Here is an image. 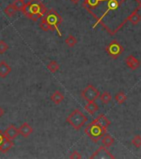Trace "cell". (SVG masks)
<instances>
[{"label": "cell", "instance_id": "1", "mask_svg": "<svg viewBox=\"0 0 141 159\" xmlns=\"http://www.w3.org/2000/svg\"><path fill=\"white\" fill-rule=\"evenodd\" d=\"M83 6L109 34H116L131 14L141 9L140 0H84Z\"/></svg>", "mask_w": 141, "mask_h": 159}, {"label": "cell", "instance_id": "2", "mask_svg": "<svg viewBox=\"0 0 141 159\" xmlns=\"http://www.w3.org/2000/svg\"><path fill=\"white\" fill-rule=\"evenodd\" d=\"M47 12L46 7L41 0H31L25 5L22 12L29 19L36 22Z\"/></svg>", "mask_w": 141, "mask_h": 159}, {"label": "cell", "instance_id": "3", "mask_svg": "<svg viewBox=\"0 0 141 159\" xmlns=\"http://www.w3.org/2000/svg\"><path fill=\"white\" fill-rule=\"evenodd\" d=\"M42 20L44 21L48 26L49 30L51 31H57L59 37H61V32L59 29V26L62 23V17L59 14V12L53 8L49 9L48 12H45V14L43 16Z\"/></svg>", "mask_w": 141, "mask_h": 159}, {"label": "cell", "instance_id": "4", "mask_svg": "<svg viewBox=\"0 0 141 159\" xmlns=\"http://www.w3.org/2000/svg\"><path fill=\"white\" fill-rule=\"evenodd\" d=\"M84 132L89 137V139L95 143L101 140L106 134V129H104L93 122H92L91 124H89L86 127V129H84Z\"/></svg>", "mask_w": 141, "mask_h": 159}, {"label": "cell", "instance_id": "5", "mask_svg": "<svg viewBox=\"0 0 141 159\" xmlns=\"http://www.w3.org/2000/svg\"><path fill=\"white\" fill-rule=\"evenodd\" d=\"M66 121L74 128L75 130H79L88 121V118L79 109H74L69 116Z\"/></svg>", "mask_w": 141, "mask_h": 159}, {"label": "cell", "instance_id": "6", "mask_svg": "<svg viewBox=\"0 0 141 159\" xmlns=\"http://www.w3.org/2000/svg\"><path fill=\"white\" fill-rule=\"evenodd\" d=\"M82 97L86 101L93 102L100 97V92L92 84H88L85 89L82 91Z\"/></svg>", "mask_w": 141, "mask_h": 159}, {"label": "cell", "instance_id": "7", "mask_svg": "<svg viewBox=\"0 0 141 159\" xmlns=\"http://www.w3.org/2000/svg\"><path fill=\"white\" fill-rule=\"evenodd\" d=\"M106 52L108 54V56H110L111 58L117 59L121 56V53L124 52V48L120 44V42L118 41L114 40L106 47Z\"/></svg>", "mask_w": 141, "mask_h": 159}, {"label": "cell", "instance_id": "8", "mask_svg": "<svg viewBox=\"0 0 141 159\" xmlns=\"http://www.w3.org/2000/svg\"><path fill=\"white\" fill-rule=\"evenodd\" d=\"M91 159H114L115 157L107 150L105 146L100 147L91 157Z\"/></svg>", "mask_w": 141, "mask_h": 159}, {"label": "cell", "instance_id": "9", "mask_svg": "<svg viewBox=\"0 0 141 159\" xmlns=\"http://www.w3.org/2000/svg\"><path fill=\"white\" fill-rule=\"evenodd\" d=\"M3 133H4L6 138L12 139V140L16 139L20 134L18 129L16 126H14V125H9Z\"/></svg>", "mask_w": 141, "mask_h": 159}, {"label": "cell", "instance_id": "10", "mask_svg": "<svg viewBox=\"0 0 141 159\" xmlns=\"http://www.w3.org/2000/svg\"><path fill=\"white\" fill-rule=\"evenodd\" d=\"M126 63L127 66L131 70H137L140 66V61L133 55H130L126 58Z\"/></svg>", "mask_w": 141, "mask_h": 159}, {"label": "cell", "instance_id": "11", "mask_svg": "<svg viewBox=\"0 0 141 159\" xmlns=\"http://www.w3.org/2000/svg\"><path fill=\"white\" fill-rule=\"evenodd\" d=\"M18 130H19V134L22 137H24V138H28L32 134V132H33V129H32V126L28 123H23L20 126Z\"/></svg>", "mask_w": 141, "mask_h": 159}, {"label": "cell", "instance_id": "12", "mask_svg": "<svg viewBox=\"0 0 141 159\" xmlns=\"http://www.w3.org/2000/svg\"><path fill=\"white\" fill-rule=\"evenodd\" d=\"M12 71V67L7 64L5 61H0V77L5 78Z\"/></svg>", "mask_w": 141, "mask_h": 159}, {"label": "cell", "instance_id": "13", "mask_svg": "<svg viewBox=\"0 0 141 159\" xmlns=\"http://www.w3.org/2000/svg\"><path fill=\"white\" fill-rule=\"evenodd\" d=\"M93 123H96L98 125H100L101 127L104 128V129H107L109 126H110V124H111V122L107 118H106L104 114H100L96 119H94Z\"/></svg>", "mask_w": 141, "mask_h": 159}, {"label": "cell", "instance_id": "14", "mask_svg": "<svg viewBox=\"0 0 141 159\" xmlns=\"http://www.w3.org/2000/svg\"><path fill=\"white\" fill-rule=\"evenodd\" d=\"M14 146V143L12 141V139H9L6 138L4 139V141L2 142V143L0 146V152L2 153H5L12 148V147Z\"/></svg>", "mask_w": 141, "mask_h": 159}, {"label": "cell", "instance_id": "15", "mask_svg": "<svg viewBox=\"0 0 141 159\" xmlns=\"http://www.w3.org/2000/svg\"><path fill=\"white\" fill-rule=\"evenodd\" d=\"M64 94L59 90H55V91L51 94L50 96V100H51L54 104H59L60 103L64 101Z\"/></svg>", "mask_w": 141, "mask_h": 159}, {"label": "cell", "instance_id": "16", "mask_svg": "<svg viewBox=\"0 0 141 159\" xmlns=\"http://www.w3.org/2000/svg\"><path fill=\"white\" fill-rule=\"evenodd\" d=\"M84 109L88 113H89L90 114H94L96 111H98L99 107L98 105L95 103V101L93 102H88V104L85 105Z\"/></svg>", "mask_w": 141, "mask_h": 159}, {"label": "cell", "instance_id": "17", "mask_svg": "<svg viewBox=\"0 0 141 159\" xmlns=\"http://www.w3.org/2000/svg\"><path fill=\"white\" fill-rule=\"evenodd\" d=\"M101 143H102V145L105 146L106 148H110L113 145V143H115V139L109 134H106L105 136L101 139Z\"/></svg>", "mask_w": 141, "mask_h": 159}, {"label": "cell", "instance_id": "18", "mask_svg": "<svg viewBox=\"0 0 141 159\" xmlns=\"http://www.w3.org/2000/svg\"><path fill=\"white\" fill-rule=\"evenodd\" d=\"M59 68H60V66L56 61H50L49 64L47 65V69L49 70L51 73H55L59 70Z\"/></svg>", "mask_w": 141, "mask_h": 159}, {"label": "cell", "instance_id": "19", "mask_svg": "<svg viewBox=\"0 0 141 159\" xmlns=\"http://www.w3.org/2000/svg\"><path fill=\"white\" fill-rule=\"evenodd\" d=\"M100 99H101V103L106 104H109L111 101L112 97H111V94L109 92H104V93L101 94V95H100Z\"/></svg>", "mask_w": 141, "mask_h": 159}, {"label": "cell", "instance_id": "20", "mask_svg": "<svg viewBox=\"0 0 141 159\" xmlns=\"http://www.w3.org/2000/svg\"><path fill=\"white\" fill-rule=\"evenodd\" d=\"M5 14L8 16V17H12L16 14L17 12V9L15 8V7L13 6V4H9L8 6H7V7H5L4 9Z\"/></svg>", "mask_w": 141, "mask_h": 159}, {"label": "cell", "instance_id": "21", "mask_svg": "<svg viewBox=\"0 0 141 159\" xmlns=\"http://www.w3.org/2000/svg\"><path fill=\"white\" fill-rule=\"evenodd\" d=\"M115 99H116V101L119 104H124L126 100L127 99V96H126V94L123 92H119L117 94H116V96H115Z\"/></svg>", "mask_w": 141, "mask_h": 159}, {"label": "cell", "instance_id": "22", "mask_svg": "<svg viewBox=\"0 0 141 159\" xmlns=\"http://www.w3.org/2000/svg\"><path fill=\"white\" fill-rule=\"evenodd\" d=\"M77 42H78V40L76 37L71 34L69 35V37L65 39V44L68 45L69 47H74L77 44Z\"/></svg>", "mask_w": 141, "mask_h": 159}, {"label": "cell", "instance_id": "23", "mask_svg": "<svg viewBox=\"0 0 141 159\" xmlns=\"http://www.w3.org/2000/svg\"><path fill=\"white\" fill-rule=\"evenodd\" d=\"M140 20H141L140 15L138 14L137 12H135V13L130 15V17H129L128 21H130V22L133 25H137L139 22H140Z\"/></svg>", "mask_w": 141, "mask_h": 159}, {"label": "cell", "instance_id": "24", "mask_svg": "<svg viewBox=\"0 0 141 159\" xmlns=\"http://www.w3.org/2000/svg\"><path fill=\"white\" fill-rule=\"evenodd\" d=\"M12 4H13V6L15 7V8L17 9V11H21V12H22V10L24 8L26 3H25L24 1H22V0H16V1L13 2Z\"/></svg>", "mask_w": 141, "mask_h": 159}, {"label": "cell", "instance_id": "25", "mask_svg": "<svg viewBox=\"0 0 141 159\" xmlns=\"http://www.w3.org/2000/svg\"><path fill=\"white\" fill-rule=\"evenodd\" d=\"M132 144L134 146L137 148H139L141 147V136L140 135H136L133 139H132Z\"/></svg>", "mask_w": 141, "mask_h": 159}, {"label": "cell", "instance_id": "26", "mask_svg": "<svg viewBox=\"0 0 141 159\" xmlns=\"http://www.w3.org/2000/svg\"><path fill=\"white\" fill-rule=\"evenodd\" d=\"M9 47L4 41H0V54H3L8 50Z\"/></svg>", "mask_w": 141, "mask_h": 159}, {"label": "cell", "instance_id": "27", "mask_svg": "<svg viewBox=\"0 0 141 159\" xmlns=\"http://www.w3.org/2000/svg\"><path fill=\"white\" fill-rule=\"evenodd\" d=\"M69 158H71V159H80V158H82V156H81V154L79 153L78 151H74L71 153V155L69 156Z\"/></svg>", "mask_w": 141, "mask_h": 159}, {"label": "cell", "instance_id": "28", "mask_svg": "<svg viewBox=\"0 0 141 159\" xmlns=\"http://www.w3.org/2000/svg\"><path fill=\"white\" fill-rule=\"evenodd\" d=\"M40 27H41V29H42L43 31H45V32L49 31L48 26H47L46 23H45L43 20H41V23H40Z\"/></svg>", "mask_w": 141, "mask_h": 159}, {"label": "cell", "instance_id": "29", "mask_svg": "<svg viewBox=\"0 0 141 159\" xmlns=\"http://www.w3.org/2000/svg\"><path fill=\"white\" fill-rule=\"evenodd\" d=\"M5 139H6V136H5L4 133L0 129V146H1V144L2 143V142L4 141Z\"/></svg>", "mask_w": 141, "mask_h": 159}, {"label": "cell", "instance_id": "30", "mask_svg": "<svg viewBox=\"0 0 141 159\" xmlns=\"http://www.w3.org/2000/svg\"><path fill=\"white\" fill-rule=\"evenodd\" d=\"M4 113H5L4 109H2V107H0V118L3 116V114H4Z\"/></svg>", "mask_w": 141, "mask_h": 159}, {"label": "cell", "instance_id": "31", "mask_svg": "<svg viewBox=\"0 0 141 159\" xmlns=\"http://www.w3.org/2000/svg\"><path fill=\"white\" fill-rule=\"evenodd\" d=\"M70 1L74 2V3H78V2H79L80 0H70Z\"/></svg>", "mask_w": 141, "mask_h": 159}, {"label": "cell", "instance_id": "32", "mask_svg": "<svg viewBox=\"0 0 141 159\" xmlns=\"http://www.w3.org/2000/svg\"><path fill=\"white\" fill-rule=\"evenodd\" d=\"M22 1H25V0H22Z\"/></svg>", "mask_w": 141, "mask_h": 159}]
</instances>
